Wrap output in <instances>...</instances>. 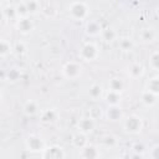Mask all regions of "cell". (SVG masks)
<instances>
[{
    "instance_id": "6da1fadb",
    "label": "cell",
    "mask_w": 159,
    "mask_h": 159,
    "mask_svg": "<svg viewBox=\"0 0 159 159\" xmlns=\"http://www.w3.org/2000/svg\"><path fill=\"white\" fill-rule=\"evenodd\" d=\"M89 5L86 1H71L67 5L68 15L75 21H83L89 15Z\"/></svg>"
},
{
    "instance_id": "7a4b0ae2",
    "label": "cell",
    "mask_w": 159,
    "mask_h": 159,
    "mask_svg": "<svg viewBox=\"0 0 159 159\" xmlns=\"http://www.w3.org/2000/svg\"><path fill=\"white\" fill-rule=\"evenodd\" d=\"M123 129L125 133L130 134V135H137L142 132L143 127H144V123H143V119L140 116L135 114V113H132L127 117L123 118Z\"/></svg>"
},
{
    "instance_id": "3957f363",
    "label": "cell",
    "mask_w": 159,
    "mask_h": 159,
    "mask_svg": "<svg viewBox=\"0 0 159 159\" xmlns=\"http://www.w3.org/2000/svg\"><path fill=\"white\" fill-rule=\"evenodd\" d=\"M78 56L84 62H93L99 57V48L92 41L84 42L78 51Z\"/></svg>"
},
{
    "instance_id": "277c9868",
    "label": "cell",
    "mask_w": 159,
    "mask_h": 159,
    "mask_svg": "<svg viewBox=\"0 0 159 159\" xmlns=\"http://www.w3.org/2000/svg\"><path fill=\"white\" fill-rule=\"evenodd\" d=\"M82 72H83V66L78 61H67L61 68L62 76L68 81L77 80L82 75Z\"/></svg>"
},
{
    "instance_id": "5b68a950",
    "label": "cell",
    "mask_w": 159,
    "mask_h": 159,
    "mask_svg": "<svg viewBox=\"0 0 159 159\" xmlns=\"http://www.w3.org/2000/svg\"><path fill=\"white\" fill-rule=\"evenodd\" d=\"M46 147L43 138L36 133H31L25 139V148L30 153H41Z\"/></svg>"
},
{
    "instance_id": "8992f818",
    "label": "cell",
    "mask_w": 159,
    "mask_h": 159,
    "mask_svg": "<svg viewBox=\"0 0 159 159\" xmlns=\"http://www.w3.org/2000/svg\"><path fill=\"white\" fill-rule=\"evenodd\" d=\"M41 159H66V152L58 144L46 145L41 152Z\"/></svg>"
},
{
    "instance_id": "52a82bcc",
    "label": "cell",
    "mask_w": 159,
    "mask_h": 159,
    "mask_svg": "<svg viewBox=\"0 0 159 159\" xmlns=\"http://www.w3.org/2000/svg\"><path fill=\"white\" fill-rule=\"evenodd\" d=\"M15 29L21 34V35H30L34 29H35V24H34V20L30 17V16H26V17H20L15 21L14 24Z\"/></svg>"
},
{
    "instance_id": "ba28073f",
    "label": "cell",
    "mask_w": 159,
    "mask_h": 159,
    "mask_svg": "<svg viewBox=\"0 0 159 159\" xmlns=\"http://www.w3.org/2000/svg\"><path fill=\"white\" fill-rule=\"evenodd\" d=\"M103 31V26L98 20H88L84 24V34L89 37H99Z\"/></svg>"
},
{
    "instance_id": "9c48e42d",
    "label": "cell",
    "mask_w": 159,
    "mask_h": 159,
    "mask_svg": "<svg viewBox=\"0 0 159 159\" xmlns=\"http://www.w3.org/2000/svg\"><path fill=\"white\" fill-rule=\"evenodd\" d=\"M103 116L109 122H119V120H123L124 112L120 106H108V108L104 111Z\"/></svg>"
},
{
    "instance_id": "30bf717a",
    "label": "cell",
    "mask_w": 159,
    "mask_h": 159,
    "mask_svg": "<svg viewBox=\"0 0 159 159\" xmlns=\"http://www.w3.org/2000/svg\"><path fill=\"white\" fill-rule=\"evenodd\" d=\"M94 128H96V120H93V119H92L91 117H88V116L82 117V118L78 120V123H77V129H78V132H81V133H83V134H86V135L91 134V133L94 130Z\"/></svg>"
},
{
    "instance_id": "8fae6325",
    "label": "cell",
    "mask_w": 159,
    "mask_h": 159,
    "mask_svg": "<svg viewBox=\"0 0 159 159\" xmlns=\"http://www.w3.org/2000/svg\"><path fill=\"white\" fill-rule=\"evenodd\" d=\"M46 19H53L58 14V4L55 1H45L41 2V11Z\"/></svg>"
},
{
    "instance_id": "7c38bea8",
    "label": "cell",
    "mask_w": 159,
    "mask_h": 159,
    "mask_svg": "<svg viewBox=\"0 0 159 159\" xmlns=\"http://www.w3.org/2000/svg\"><path fill=\"white\" fill-rule=\"evenodd\" d=\"M127 73H128L129 78H132V80H139V78H142V77L144 76L145 68H144V66H143L142 62L134 61V62H132V63L128 66Z\"/></svg>"
},
{
    "instance_id": "4fadbf2b",
    "label": "cell",
    "mask_w": 159,
    "mask_h": 159,
    "mask_svg": "<svg viewBox=\"0 0 159 159\" xmlns=\"http://www.w3.org/2000/svg\"><path fill=\"white\" fill-rule=\"evenodd\" d=\"M60 114L55 108H46L40 112V122L43 124H53L57 122Z\"/></svg>"
},
{
    "instance_id": "5bb4252c",
    "label": "cell",
    "mask_w": 159,
    "mask_h": 159,
    "mask_svg": "<svg viewBox=\"0 0 159 159\" xmlns=\"http://www.w3.org/2000/svg\"><path fill=\"white\" fill-rule=\"evenodd\" d=\"M101 153L98 147L93 144H87L82 149H80V159H99Z\"/></svg>"
},
{
    "instance_id": "9a60e30c",
    "label": "cell",
    "mask_w": 159,
    "mask_h": 159,
    "mask_svg": "<svg viewBox=\"0 0 159 159\" xmlns=\"http://www.w3.org/2000/svg\"><path fill=\"white\" fill-rule=\"evenodd\" d=\"M139 39L143 43H153L158 40V31L154 27H145L139 32Z\"/></svg>"
},
{
    "instance_id": "2e32d148",
    "label": "cell",
    "mask_w": 159,
    "mask_h": 159,
    "mask_svg": "<svg viewBox=\"0 0 159 159\" xmlns=\"http://www.w3.org/2000/svg\"><path fill=\"white\" fill-rule=\"evenodd\" d=\"M22 113L26 117H29V118L35 117L36 114H39L40 113V104H39V102L35 101V99L26 101L24 103V106H22Z\"/></svg>"
},
{
    "instance_id": "e0dca14e",
    "label": "cell",
    "mask_w": 159,
    "mask_h": 159,
    "mask_svg": "<svg viewBox=\"0 0 159 159\" xmlns=\"http://www.w3.org/2000/svg\"><path fill=\"white\" fill-rule=\"evenodd\" d=\"M117 45H118V48L122 51V52H130L133 51V48L135 47V42L132 37L129 36H122V37H118L117 39Z\"/></svg>"
},
{
    "instance_id": "ac0fdd59",
    "label": "cell",
    "mask_w": 159,
    "mask_h": 159,
    "mask_svg": "<svg viewBox=\"0 0 159 159\" xmlns=\"http://www.w3.org/2000/svg\"><path fill=\"white\" fill-rule=\"evenodd\" d=\"M125 89V82L123 78L120 77H112L108 81V91L111 92H116V93H120Z\"/></svg>"
},
{
    "instance_id": "d6986e66",
    "label": "cell",
    "mask_w": 159,
    "mask_h": 159,
    "mask_svg": "<svg viewBox=\"0 0 159 159\" xmlns=\"http://www.w3.org/2000/svg\"><path fill=\"white\" fill-rule=\"evenodd\" d=\"M139 101H140V103H142L144 107H147V108H153V107H155L157 103H158V96H155V94H153V93H149V92H147V91H143V92L140 93Z\"/></svg>"
},
{
    "instance_id": "ffe728a7",
    "label": "cell",
    "mask_w": 159,
    "mask_h": 159,
    "mask_svg": "<svg viewBox=\"0 0 159 159\" xmlns=\"http://www.w3.org/2000/svg\"><path fill=\"white\" fill-rule=\"evenodd\" d=\"M71 143L76 149L80 150V149H82L83 147H86L89 143L88 142V135H86V134H83L81 132H76L71 138Z\"/></svg>"
},
{
    "instance_id": "44dd1931",
    "label": "cell",
    "mask_w": 159,
    "mask_h": 159,
    "mask_svg": "<svg viewBox=\"0 0 159 159\" xmlns=\"http://www.w3.org/2000/svg\"><path fill=\"white\" fill-rule=\"evenodd\" d=\"M144 91L149 92V93H153L155 96H159V76L155 75L153 77H150L145 84H144Z\"/></svg>"
},
{
    "instance_id": "7402d4cb",
    "label": "cell",
    "mask_w": 159,
    "mask_h": 159,
    "mask_svg": "<svg viewBox=\"0 0 159 159\" xmlns=\"http://www.w3.org/2000/svg\"><path fill=\"white\" fill-rule=\"evenodd\" d=\"M88 96L93 101H99L104 96V89L99 83H92L88 88Z\"/></svg>"
},
{
    "instance_id": "603a6c76",
    "label": "cell",
    "mask_w": 159,
    "mask_h": 159,
    "mask_svg": "<svg viewBox=\"0 0 159 159\" xmlns=\"http://www.w3.org/2000/svg\"><path fill=\"white\" fill-rule=\"evenodd\" d=\"M103 97H104V101L108 106H120V102H122V94L120 93L107 91Z\"/></svg>"
},
{
    "instance_id": "cb8c5ba5",
    "label": "cell",
    "mask_w": 159,
    "mask_h": 159,
    "mask_svg": "<svg viewBox=\"0 0 159 159\" xmlns=\"http://www.w3.org/2000/svg\"><path fill=\"white\" fill-rule=\"evenodd\" d=\"M99 37H101L104 42L112 43V42L117 41L118 34H117V31H116L113 27H106V29H103V31H102V34H101Z\"/></svg>"
},
{
    "instance_id": "d4e9b609",
    "label": "cell",
    "mask_w": 159,
    "mask_h": 159,
    "mask_svg": "<svg viewBox=\"0 0 159 159\" xmlns=\"http://www.w3.org/2000/svg\"><path fill=\"white\" fill-rule=\"evenodd\" d=\"M98 143L102 147H104V148H113V147L117 145L118 142H117V138L114 135H112V134H103V135L99 137Z\"/></svg>"
},
{
    "instance_id": "484cf974",
    "label": "cell",
    "mask_w": 159,
    "mask_h": 159,
    "mask_svg": "<svg viewBox=\"0 0 159 159\" xmlns=\"http://www.w3.org/2000/svg\"><path fill=\"white\" fill-rule=\"evenodd\" d=\"M2 16L7 20V21H15L17 20V16H16V12H15V9H14V4H6L2 9Z\"/></svg>"
},
{
    "instance_id": "4316f807",
    "label": "cell",
    "mask_w": 159,
    "mask_h": 159,
    "mask_svg": "<svg viewBox=\"0 0 159 159\" xmlns=\"http://www.w3.org/2000/svg\"><path fill=\"white\" fill-rule=\"evenodd\" d=\"M27 51H29V47H27L26 42H24V41H16L12 45V53H15L19 57L25 56L27 53Z\"/></svg>"
},
{
    "instance_id": "83f0119b",
    "label": "cell",
    "mask_w": 159,
    "mask_h": 159,
    "mask_svg": "<svg viewBox=\"0 0 159 159\" xmlns=\"http://www.w3.org/2000/svg\"><path fill=\"white\" fill-rule=\"evenodd\" d=\"M25 4H26V9H27L30 17H31V15H36L41 11V2L37 0H27V1H25Z\"/></svg>"
},
{
    "instance_id": "f1b7e54d",
    "label": "cell",
    "mask_w": 159,
    "mask_h": 159,
    "mask_svg": "<svg viewBox=\"0 0 159 159\" xmlns=\"http://www.w3.org/2000/svg\"><path fill=\"white\" fill-rule=\"evenodd\" d=\"M12 53V43L6 39H0V57H6Z\"/></svg>"
},
{
    "instance_id": "f546056e",
    "label": "cell",
    "mask_w": 159,
    "mask_h": 159,
    "mask_svg": "<svg viewBox=\"0 0 159 159\" xmlns=\"http://www.w3.org/2000/svg\"><path fill=\"white\" fill-rule=\"evenodd\" d=\"M20 77H21V72L16 67H12V68H10L9 71L5 72V80L9 81V82H11V83L17 82L20 80Z\"/></svg>"
},
{
    "instance_id": "4dcf8cb0",
    "label": "cell",
    "mask_w": 159,
    "mask_h": 159,
    "mask_svg": "<svg viewBox=\"0 0 159 159\" xmlns=\"http://www.w3.org/2000/svg\"><path fill=\"white\" fill-rule=\"evenodd\" d=\"M14 9H15V12H16L17 19L29 16V12H27L25 1H17V2H15V4H14Z\"/></svg>"
},
{
    "instance_id": "1f68e13d",
    "label": "cell",
    "mask_w": 159,
    "mask_h": 159,
    "mask_svg": "<svg viewBox=\"0 0 159 159\" xmlns=\"http://www.w3.org/2000/svg\"><path fill=\"white\" fill-rule=\"evenodd\" d=\"M149 67L153 70V71H159V51L158 50H154L150 56H149Z\"/></svg>"
},
{
    "instance_id": "d6a6232c",
    "label": "cell",
    "mask_w": 159,
    "mask_h": 159,
    "mask_svg": "<svg viewBox=\"0 0 159 159\" xmlns=\"http://www.w3.org/2000/svg\"><path fill=\"white\" fill-rule=\"evenodd\" d=\"M130 149H132V152L134 154H139V155H144L147 153V150H148L147 145L143 142H134L132 144V148Z\"/></svg>"
},
{
    "instance_id": "836d02e7",
    "label": "cell",
    "mask_w": 159,
    "mask_h": 159,
    "mask_svg": "<svg viewBox=\"0 0 159 159\" xmlns=\"http://www.w3.org/2000/svg\"><path fill=\"white\" fill-rule=\"evenodd\" d=\"M103 114H104V112L99 106H93L92 108H89V112H88V117H91L93 120H97V119L102 118Z\"/></svg>"
},
{
    "instance_id": "e575fe53",
    "label": "cell",
    "mask_w": 159,
    "mask_h": 159,
    "mask_svg": "<svg viewBox=\"0 0 159 159\" xmlns=\"http://www.w3.org/2000/svg\"><path fill=\"white\" fill-rule=\"evenodd\" d=\"M149 159H159V144H154L147 150Z\"/></svg>"
},
{
    "instance_id": "d590c367",
    "label": "cell",
    "mask_w": 159,
    "mask_h": 159,
    "mask_svg": "<svg viewBox=\"0 0 159 159\" xmlns=\"http://www.w3.org/2000/svg\"><path fill=\"white\" fill-rule=\"evenodd\" d=\"M130 159H143V155H139V154H134V153H132V155L129 157Z\"/></svg>"
},
{
    "instance_id": "8d00e7d4",
    "label": "cell",
    "mask_w": 159,
    "mask_h": 159,
    "mask_svg": "<svg viewBox=\"0 0 159 159\" xmlns=\"http://www.w3.org/2000/svg\"><path fill=\"white\" fill-rule=\"evenodd\" d=\"M119 159H130V158H129V155H123V157H120Z\"/></svg>"
},
{
    "instance_id": "74e56055",
    "label": "cell",
    "mask_w": 159,
    "mask_h": 159,
    "mask_svg": "<svg viewBox=\"0 0 159 159\" xmlns=\"http://www.w3.org/2000/svg\"><path fill=\"white\" fill-rule=\"evenodd\" d=\"M1 99H2V91H1V88H0V102H1Z\"/></svg>"
},
{
    "instance_id": "f35d334b",
    "label": "cell",
    "mask_w": 159,
    "mask_h": 159,
    "mask_svg": "<svg viewBox=\"0 0 159 159\" xmlns=\"http://www.w3.org/2000/svg\"><path fill=\"white\" fill-rule=\"evenodd\" d=\"M1 5H2V2H1V1H0V6H1Z\"/></svg>"
}]
</instances>
